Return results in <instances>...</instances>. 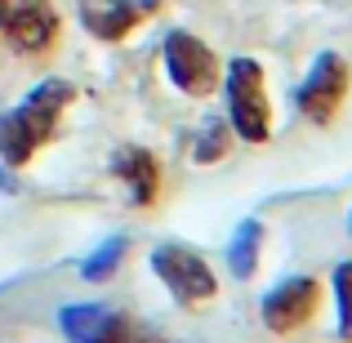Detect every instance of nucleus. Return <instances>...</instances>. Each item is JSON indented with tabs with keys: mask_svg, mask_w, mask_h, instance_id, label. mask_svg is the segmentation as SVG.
<instances>
[{
	"mask_svg": "<svg viewBox=\"0 0 352 343\" xmlns=\"http://www.w3.org/2000/svg\"><path fill=\"white\" fill-rule=\"evenodd\" d=\"M58 321L72 343H152L129 317L103 308V303H72V308H63Z\"/></svg>",
	"mask_w": 352,
	"mask_h": 343,
	"instance_id": "6",
	"label": "nucleus"
},
{
	"mask_svg": "<svg viewBox=\"0 0 352 343\" xmlns=\"http://www.w3.org/2000/svg\"><path fill=\"white\" fill-rule=\"evenodd\" d=\"M152 9H156V0H85L80 5V23L98 41H125Z\"/></svg>",
	"mask_w": 352,
	"mask_h": 343,
	"instance_id": "9",
	"label": "nucleus"
},
{
	"mask_svg": "<svg viewBox=\"0 0 352 343\" xmlns=\"http://www.w3.org/2000/svg\"><path fill=\"white\" fill-rule=\"evenodd\" d=\"M348 63L339 58V54H317V63H312V71L303 76V85H299V112L308 116V120H317V125H330L335 120V112L344 107V98H348Z\"/></svg>",
	"mask_w": 352,
	"mask_h": 343,
	"instance_id": "5",
	"label": "nucleus"
},
{
	"mask_svg": "<svg viewBox=\"0 0 352 343\" xmlns=\"http://www.w3.org/2000/svg\"><path fill=\"white\" fill-rule=\"evenodd\" d=\"M120 254H125V236H112V241H103V245L94 250V254L85 258V263H80V276H85V281H107V276L116 272L120 267Z\"/></svg>",
	"mask_w": 352,
	"mask_h": 343,
	"instance_id": "12",
	"label": "nucleus"
},
{
	"mask_svg": "<svg viewBox=\"0 0 352 343\" xmlns=\"http://www.w3.org/2000/svg\"><path fill=\"white\" fill-rule=\"evenodd\" d=\"M335 299H339V339L352 343V263L335 267Z\"/></svg>",
	"mask_w": 352,
	"mask_h": 343,
	"instance_id": "13",
	"label": "nucleus"
},
{
	"mask_svg": "<svg viewBox=\"0 0 352 343\" xmlns=\"http://www.w3.org/2000/svg\"><path fill=\"white\" fill-rule=\"evenodd\" d=\"M317 303H321V285L312 276H290V281H281L276 290L263 294L258 312H263V326L272 335H294L303 321H312Z\"/></svg>",
	"mask_w": 352,
	"mask_h": 343,
	"instance_id": "7",
	"label": "nucleus"
},
{
	"mask_svg": "<svg viewBox=\"0 0 352 343\" xmlns=\"http://www.w3.org/2000/svg\"><path fill=\"white\" fill-rule=\"evenodd\" d=\"M152 272L170 285V294L183 308H201L219 294V281L210 272V263L201 254H192L188 245H156L152 250Z\"/></svg>",
	"mask_w": 352,
	"mask_h": 343,
	"instance_id": "3",
	"label": "nucleus"
},
{
	"mask_svg": "<svg viewBox=\"0 0 352 343\" xmlns=\"http://www.w3.org/2000/svg\"><path fill=\"white\" fill-rule=\"evenodd\" d=\"M348 236H352V214H348Z\"/></svg>",
	"mask_w": 352,
	"mask_h": 343,
	"instance_id": "16",
	"label": "nucleus"
},
{
	"mask_svg": "<svg viewBox=\"0 0 352 343\" xmlns=\"http://www.w3.org/2000/svg\"><path fill=\"white\" fill-rule=\"evenodd\" d=\"M228 94V125L245 143H267L272 134V103H267V80L254 58H232L228 76L219 80Z\"/></svg>",
	"mask_w": 352,
	"mask_h": 343,
	"instance_id": "2",
	"label": "nucleus"
},
{
	"mask_svg": "<svg viewBox=\"0 0 352 343\" xmlns=\"http://www.w3.org/2000/svg\"><path fill=\"white\" fill-rule=\"evenodd\" d=\"M5 14H9V0H0V32H5Z\"/></svg>",
	"mask_w": 352,
	"mask_h": 343,
	"instance_id": "15",
	"label": "nucleus"
},
{
	"mask_svg": "<svg viewBox=\"0 0 352 343\" xmlns=\"http://www.w3.org/2000/svg\"><path fill=\"white\" fill-rule=\"evenodd\" d=\"M5 32L18 54H45L58 41V14L50 0H18L5 14Z\"/></svg>",
	"mask_w": 352,
	"mask_h": 343,
	"instance_id": "8",
	"label": "nucleus"
},
{
	"mask_svg": "<svg viewBox=\"0 0 352 343\" xmlns=\"http://www.w3.org/2000/svg\"><path fill=\"white\" fill-rule=\"evenodd\" d=\"M112 174L129 188V201L134 206H152L156 192H161V165L147 147H120L112 156Z\"/></svg>",
	"mask_w": 352,
	"mask_h": 343,
	"instance_id": "10",
	"label": "nucleus"
},
{
	"mask_svg": "<svg viewBox=\"0 0 352 343\" xmlns=\"http://www.w3.org/2000/svg\"><path fill=\"white\" fill-rule=\"evenodd\" d=\"M258 245H263V223L258 219H245L232 236V250H228V263H232V276L236 281H250L258 267Z\"/></svg>",
	"mask_w": 352,
	"mask_h": 343,
	"instance_id": "11",
	"label": "nucleus"
},
{
	"mask_svg": "<svg viewBox=\"0 0 352 343\" xmlns=\"http://www.w3.org/2000/svg\"><path fill=\"white\" fill-rule=\"evenodd\" d=\"M165 71H170V80L188 98H210L219 89V80H223L214 49L201 45L197 36H188V32H170L165 36Z\"/></svg>",
	"mask_w": 352,
	"mask_h": 343,
	"instance_id": "4",
	"label": "nucleus"
},
{
	"mask_svg": "<svg viewBox=\"0 0 352 343\" xmlns=\"http://www.w3.org/2000/svg\"><path fill=\"white\" fill-rule=\"evenodd\" d=\"M72 103V85L67 80H41L14 112L0 116V156L9 165H27L41 143H50V134L58 129V116Z\"/></svg>",
	"mask_w": 352,
	"mask_h": 343,
	"instance_id": "1",
	"label": "nucleus"
},
{
	"mask_svg": "<svg viewBox=\"0 0 352 343\" xmlns=\"http://www.w3.org/2000/svg\"><path fill=\"white\" fill-rule=\"evenodd\" d=\"M228 156V125H219V120H210L206 129H201L197 138V161H223Z\"/></svg>",
	"mask_w": 352,
	"mask_h": 343,
	"instance_id": "14",
	"label": "nucleus"
}]
</instances>
